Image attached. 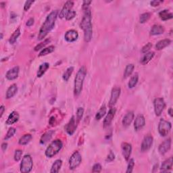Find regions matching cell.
Listing matches in <instances>:
<instances>
[{
	"label": "cell",
	"mask_w": 173,
	"mask_h": 173,
	"mask_svg": "<svg viewBox=\"0 0 173 173\" xmlns=\"http://www.w3.org/2000/svg\"><path fill=\"white\" fill-rule=\"evenodd\" d=\"M22 151L21 150H16L15 151L14 155V160L16 162L20 161V159L22 158Z\"/></svg>",
	"instance_id": "b9f144b4"
},
{
	"label": "cell",
	"mask_w": 173,
	"mask_h": 173,
	"mask_svg": "<svg viewBox=\"0 0 173 173\" xmlns=\"http://www.w3.org/2000/svg\"><path fill=\"white\" fill-rule=\"evenodd\" d=\"M122 152L125 160L129 161L132 153V145L129 143H123L122 144Z\"/></svg>",
	"instance_id": "5bb4252c"
},
{
	"label": "cell",
	"mask_w": 173,
	"mask_h": 173,
	"mask_svg": "<svg viewBox=\"0 0 173 173\" xmlns=\"http://www.w3.org/2000/svg\"><path fill=\"white\" fill-rule=\"evenodd\" d=\"M55 121H56V119H55V117L54 116H51L50 119L49 121V123L51 126H54V124H55Z\"/></svg>",
	"instance_id": "f5cc1de1"
},
{
	"label": "cell",
	"mask_w": 173,
	"mask_h": 173,
	"mask_svg": "<svg viewBox=\"0 0 173 173\" xmlns=\"http://www.w3.org/2000/svg\"><path fill=\"white\" fill-rule=\"evenodd\" d=\"M2 147V151H5L6 150L7 147H8V143H6V142L3 143L2 144V147Z\"/></svg>",
	"instance_id": "db71d44e"
},
{
	"label": "cell",
	"mask_w": 173,
	"mask_h": 173,
	"mask_svg": "<svg viewBox=\"0 0 173 173\" xmlns=\"http://www.w3.org/2000/svg\"><path fill=\"white\" fill-rule=\"evenodd\" d=\"M91 3H92L91 1H87V0H86V1H84L83 3H82V9L84 10L89 9V6Z\"/></svg>",
	"instance_id": "c3c4849f"
},
{
	"label": "cell",
	"mask_w": 173,
	"mask_h": 173,
	"mask_svg": "<svg viewBox=\"0 0 173 173\" xmlns=\"http://www.w3.org/2000/svg\"><path fill=\"white\" fill-rule=\"evenodd\" d=\"M171 43V40L168 39H166L163 40L159 41L155 45V48L158 50H161L164 49L165 47H168L169 45Z\"/></svg>",
	"instance_id": "83f0119b"
},
{
	"label": "cell",
	"mask_w": 173,
	"mask_h": 173,
	"mask_svg": "<svg viewBox=\"0 0 173 173\" xmlns=\"http://www.w3.org/2000/svg\"><path fill=\"white\" fill-rule=\"evenodd\" d=\"M83 114H84V108H81V107H80V108H78L77 109V115H76V116H77L76 119H77V121L78 123L80 122V120L82 119V116H83Z\"/></svg>",
	"instance_id": "ab89813d"
},
{
	"label": "cell",
	"mask_w": 173,
	"mask_h": 173,
	"mask_svg": "<svg viewBox=\"0 0 173 173\" xmlns=\"http://www.w3.org/2000/svg\"><path fill=\"white\" fill-rule=\"evenodd\" d=\"M33 167V158L29 154H26L22 159L20 163V171L22 173H29L31 171Z\"/></svg>",
	"instance_id": "5b68a950"
},
{
	"label": "cell",
	"mask_w": 173,
	"mask_h": 173,
	"mask_svg": "<svg viewBox=\"0 0 173 173\" xmlns=\"http://www.w3.org/2000/svg\"><path fill=\"white\" fill-rule=\"evenodd\" d=\"M77 13L74 11V10H70V12H68V14L66 16V20H71L72 19H73L74 17L76 16Z\"/></svg>",
	"instance_id": "ee69618b"
},
{
	"label": "cell",
	"mask_w": 173,
	"mask_h": 173,
	"mask_svg": "<svg viewBox=\"0 0 173 173\" xmlns=\"http://www.w3.org/2000/svg\"><path fill=\"white\" fill-rule=\"evenodd\" d=\"M135 167V161L134 159H129V164L127 166V173H131L133 171V168Z\"/></svg>",
	"instance_id": "60d3db41"
},
{
	"label": "cell",
	"mask_w": 173,
	"mask_h": 173,
	"mask_svg": "<svg viewBox=\"0 0 173 173\" xmlns=\"http://www.w3.org/2000/svg\"><path fill=\"white\" fill-rule=\"evenodd\" d=\"M145 119L143 115H139L136 118L134 123V129L136 131L141 130L145 126Z\"/></svg>",
	"instance_id": "ac0fdd59"
},
{
	"label": "cell",
	"mask_w": 173,
	"mask_h": 173,
	"mask_svg": "<svg viewBox=\"0 0 173 173\" xmlns=\"http://www.w3.org/2000/svg\"><path fill=\"white\" fill-rule=\"evenodd\" d=\"M78 38V33L77 30L71 29L68 30L64 34V39L68 43L74 42Z\"/></svg>",
	"instance_id": "7c38bea8"
},
{
	"label": "cell",
	"mask_w": 173,
	"mask_h": 173,
	"mask_svg": "<svg viewBox=\"0 0 173 173\" xmlns=\"http://www.w3.org/2000/svg\"><path fill=\"white\" fill-rule=\"evenodd\" d=\"M155 56V53L154 51H149V52L145 54L144 56L141 59L140 62L142 65H145L149 63Z\"/></svg>",
	"instance_id": "603a6c76"
},
{
	"label": "cell",
	"mask_w": 173,
	"mask_h": 173,
	"mask_svg": "<svg viewBox=\"0 0 173 173\" xmlns=\"http://www.w3.org/2000/svg\"><path fill=\"white\" fill-rule=\"evenodd\" d=\"M3 39V33H1V39Z\"/></svg>",
	"instance_id": "6f0895ef"
},
{
	"label": "cell",
	"mask_w": 173,
	"mask_h": 173,
	"mask_svg": "<svg viewBox=\"0 0 173 173\" xmlns=\"http://www.w3.org/2000/svg\"><path fill=\"white\" fill-rule=\"evenodd\" d=\"M81 162L82 156L81 154L78 151H74L69 160V167H70V170H74L77 168L81 164Z\"/></svg>",
	"instance_id": "52a82bcc"
},
{
	"label": "cell",
	"mask_w": 173,
	"mask_h": 173,
	"mask_svg": "<svg viewBox=\"0 0 173 173\" xmlns=\"http://www.w3.org/2000/svg\"><path fill=\"white\" fill-rule=\"evenodd\" d=\"M19 74V67L17 66L13 67L12 68L10 69L6 74V77L9 81H14L18 78Z\"/></svg>",
	"instance_id": "e0dca14e"
},
{
	"label": "cell",
	"mask_w": 173,
	"mask_h": 173,
	"mask_svg": "<svg viewBox=\"0 0 173 173\" xmlns=\"http://www.w3.org/2000/svg\"><path fill=\"white\" fill-rule=\"evenodd\" d=\"M138 81H139V75L137 74L133 75V77L131 78L129 83H128V86H129V89L134 88L135 86L137 85Z\"/></svg>",
	"instance_id": "1f68e13d"
},
{
	"label": "cell",
	"mask_w": 173,
	"mask_h": 173,
	"mask_svg": "<svg viewBox=\"0 0 173 173\" xmlns=\"http://www.w3.org/2000/svg\"><path fill=\"white\" fill-rule=\"evenodd\" d=\"M34 20L33 18H29L28 20H27V22L26 23V25L27 26H33V24H34Z\"/></svg>",
	"instance_id": "f907efd6"
},
{
	"label": "cell",
	"mask_w": 173,
	"mask_h": 173,
	"mask_svg": "<svg viewBox=\"0 0 173 173\" xmlns=\"http://www.w3.org/2000/svg\"><path fill=\"white\" fill-rule=\"evenodd\" d=\"M34 2L32 1V0H31V1H26L25 3V6H24V10H25V11H28V10L30 9V6H32Z\"/></svg>",
	"instance_id": "7dc6e473"
},
{
	"label": "cell",
	"mask_w": 173,
	"mask_h": 173,
	"mask_svg": "<svg viewBox=\"0 0 173 173\" xmlns=\"http://www.w3.org/2000/svg\"><path fill=\"white\" fill-rule=\"evenodd\" d=\"M172 124L170 122L162 119L158 124V132L162 137H166L170 133Z\"/></svg>",
	"instance_id": "8992f818"
},
{
	"label": "cell",
	"mask_w": 173,
	"mask_h": 173,
	"mask_svg": "<svg viewBox=\"0 0 173 173\" xmlns=\"http://www.w3.org/2000/svg\"><path fill=\"white\" fill-rule=\"evenodd\" d=\"M5 110H6V108H5L4 106L2 105L1 107H0V118H2L3 116V113H4Z\"/></svg>",
	"instance_id": "816d5d0a"
},
{
	"label": "cell",
	"mask_w": 173,
	"mask_h": 173,
	"mask_svg": "<svg viewBox=\"0 0 173 173\" xmlns=\"http://www.w3.org/2000/svg\"><path fill=\"white\" fill-rule=\"evenodd\" d=\"M62 147H63L62 141L60 139H56L50 144L46 149L45 154L47 158H52L62 150Z\"/></svg>",
	"instance_id": "277c9868"
},
{
	"label": "cell",
	"mask_w": 173,
	"mask_h": 173,
	"mask_svg": "<svg viewBox=\"0 0 173 173\" xmlns=\"http://www.w3.org/2000/svg\"><path fill=\"white\" fill-rule=\"evenodd\" d=\"M50 68V64L47 63V62H45V63L41 64L39 67V69L37 70V77H41L42 76L46 73V71L49 69Z\"/></svg>",
	"instance_id": "484cf974"
},
{
	"label": "cell",
	"mask_w": 173,
	"mask_h": 173,
	"mask_svg": "<svg viewBox=\"0 0 173 173\" xmlns=\"http://www.w3.org/2000/svg\"><path fill=\"white\" fill-rule=\"evenodd\" d=\"M54 50H55V47L54 46H50L49 47L44 48V49L41 51V52L39 54V57L47 56V55L52 53Z\"/></svg>",
	"instance_id": "e575fe53"
},
{
	"label": "cell",
	"mask_w": 173,
	"mask_h": 173,
	"mask_svg": "<svg viewBox=\"0 0 173 173\" xmlns=\"http://www.w3.org/2000/svg\"><path fill=\"white\" fill-rule=\"evenodd\" d=\"M150 17H151L150 13L146 12V13L142 14H141L139 17V22L141 24L145 23L148 21V20L150 18Z\"/></svg>",
	"instance_id": "74e56055"
},
{
	"label": "cell",
	"mask_w": 173,
	"mask_h": 173,
	"mask_svg": "<svg viewBox=\"0 0 173 173\" xmlns=\"http://www.w3.org/2000/svg\"><path fill=\"white\" fill-rule=\"evenodd\" d=\"M171 139H168L162 142L158 147L159 153L162 155H164L171 150Z\"/></svg>",
	"instance_id": "2e32d148"
},
{
	"label": "cell",
	"mask_w": 173,
	"mask_h": 173,
	"mask_svg": "<svg viewBox=\"0 0 173 173\" xmlns=\"http://www.w3.org/2000/svg\"><path fill=\"white\" fill-rule=\"evenodd\" d=\"M135 69V66L133 64H128L125 70H124V78H126L127 77H129L130 75L132 74L133 72Z\"/></svg>",
	"instance_id": "836d02e7"
},
{
	"label": "cell",
	"mask_w": 173,
	"mask_h": 173,
	"mask_svg": "<svg viewBox=\"0 0 173 173\" xmlns=\"http://www.w3.org/2000/svg\"><path fill=\"white\" fill-rule=\"evenodd\" d=\"M154 142V138L151 135H148L145 136L144 137V139L141 143V150L142 152H146L150 150V148L151 147L152 145H153Z\"/></svg>",
	"instance_id": "9c48e42d"
},
{
	"label": "cell",
	"mask_w": 173,
	"mask_h": 173,
	"mask_svg": "<svg viewBox=\"0 0 173 173\" xmlns=\"http://www.w3.org/2000/svg\"><path fill=\"white\" fill-rule=\"evenodd\" d=\"M32 135L30 134H26L24 135L22 137L20 138V139L18 141V143L21 145H26L28 144L30 140L32 139Z\"/></svg>",
	"instance_id": "f546056e"
},
{
	"label": "cell",
	"mask_w": 173,
	"mask_h": 173,
	"mask_svg": "<svg viewBox=\"0 0 173 173\" xmlns=\"http://www.w3.org/2000/svg\"><path fill=\"white\" fill-rule=\"evenodd\" d=\"M0 5H1L2 8H3V7L5 6L4 5H6V3H4V2H1V3H0Z\"/></svg>",
	"instance_id": "9f6ffc18"
},
{
	"label": "cell",
	"mask_w": 173,
	"mask_h": 173,
	"mask_svg": "<svg viewBox=\"0 0 173 173\" xmlns=\"http://www.w3.org/2000/svg\"><path fill=\"white\" fill-rule=\"evenodd\" d=\"M16 132V129H15V128L10 127V129H8V132H7V133L6 135V137H4V139L8 140V139H10V138L12 137L14 135Z\"/></svg>",
	"instance_id": "f35d334b"
},
{
	"label": "cell",
	"mask_w": 173,
	"mask_h": 173,
	"mask_svg": "<svg viewBox=\"0 0 173 173\" xmlns=\"http://www.w3.org/2000/svg\"><path fill=\"white\" fill-rule=\"evenodd\" d=\"M20 35V28L18 27L14 32L13 33V34L10 37V39H9V42L10 44H14L15 43V42L16 41V40L18 39V38L19 37V36Z\"/></svg>",
	"instance_id": "4dcf8cb0"
},
{
	"label": "cell",
	"mask_w": 173,
	"mask_h": 173,
	"mask_svg": "<svg viewBox=\"0 0 173 173\" xmlns=\"http://www.w3.org/2000/svg\"><path fill=\"white\" fill-rule=\"evenodd\" d=\"M86 74V69L85 66H82L78 70L74 78V94L75 96H78L82 90L84 80Z\"/></svg>",
	"instance_id": "3957f363"
},
{
	"label": "cell",
	"mask_w": 173,
	"mask_h": 173,
	"mask_svg": "<svg viewBox=\"0 0 173 173\" xmlns=\"http://www.w3.org/2000/svg\"><path fill=\"white\" fill-rule=\"evenodd\" d=\"M84 15L80 24L81 29L84 32V39L86 43L91 41L93 36V26H92V16L90 9L84 10Z\"/></svg>",
	"instance_id": "6da1fadb"
},
{
	"label": "cell",
	"mask_w": 173,
	"mask_h": 173,
	"mask_svg": "<svg viewBox=\"0 0 173 173\" xmlns=\"http://www.w3.org/2000/svg\"><path fill=\"white\" fill-rule=\"evenodd\" d=\"M164 33V28L161 25H155L151 27V29L150 30V35H159Z\"/></svg>",
	"instance_id": "7402d4cb"
},
{
	"label": "cell",
	"mask_w": 173,
	"mask_h": 173,
	"mask_svg": "<svg viewBox=\"0 0 173 173\" xmlns=\"http://www.w3.org/2000/svg\"><path fill=\"white\" fill-rule=\"evenodd\" d=\"M74 6V2L72 1H68L65 3L64 5L63 8H62L61 12L59 14V17L60 18H66V16L68 14V12L72 10V7Z\"/></svg>",
	"instance_id": "9a60e30c"
},
{
	"label": "cell",
	"mask_w": 173,
	"mask_h": 173,
	"mask_svg": "<svg viewBox=\"0 0 173 173\" xmlns=\"http://www.w3.org/2000/svg\"><path fill=\"white\" fill-rule=\"evenodd\" d=\"M116 112V108H112L110 109L108 113L107 114L105 119H104V120H103V127H104L105 128L109 127L110 124H111L114 118H115V116Z\"/></svg>",
	"instance_id": "4fadbf2b"
},
{
	"label": "cell",
	"mask_w": 173,
	"mask_h": 173,
	"mask_svg": "<svg viewBox=\"0 0 173 173\" xmlns=\"http://www.w3.org/2000/svg\"><path fill=\"white\" fill-rule=\"evenodd\" d=\"M58 10H54V11L51 12L49 14V15L47 16L46 20H45V22L39 30L38 40H43L47 36V34L54 29L58 17Z\"/></svg>",
	"instance_id": "7a4b0ae2"
},
{
	"label": "cell",
	"mask_w": 173,
	"mask_h": 173,
	"mask_svg": "<svg viewBox=\"0 0 173 173\" xmlns=\"http://www.w3.org/2000/svg\"><path fill=\"white\" fill-rule=\"evenodd\" d=\"M51 41V39H45L43 42H41L40 43H39L38 45H37V46L34 47V50L35 51H39L41 50H43L45 48V47H46L47 45Z\"/></svg>",
	"instance_id": "8d00e7d4"
},
{
	"label": "cell",
	"mask_w": 173,
	"mask_h": 173,
	"mask_svg": "<svg viewBox=\"0 0 173 173\" xmlns=\"http://www.w3.org/2000/svg\"><path fill=\"white\" fill-rule=\"evenodd\" d=\"M77 119H75L74 116L71 117L70 120H69L68 123L66 124V126L65 127V130L66 131V133L69 135H72L75 132L76 129L77 128Z\"/></svg>",
	"instance_id": "30bf717a"
},
{
	"label": "cell",
	"mask_w": 173,
	"mask_h": 173,
	"mask_svg": "<svg viewBox=\"0 0 173 173\" xmlns=\"http://www.w3.org/2000/svg\"><path fill=\"white\" fill-rule=\"evenodd\" d=\"M173 164V159L172 157L167 159L162 162L160 167V171L162 172H167L172 169Z\"/></svg>",
	"instance_id": "d6986e66"
},
{
	"label": "cell",
	"mask_w": 173,
	"mask_h": 173,
	"mask_svg": "<svg viewBox=\"0 0 173 173\" xmlns=\"http://www.w3.org/2000/svg\"><path fill=\"white\" fill-rule=\"evenodd\" d=\"M159 16L162 20L167 21V20H171L173 18V14L172 12H170L168 10H164L159 13Z\"/></svg>",
	"instance_id": "4316f807"
},
{
	"label": "cell",
	"mask_w": 173,
	"mask_h": 173,
	"mask_svg": "<svg viewBox=\"0 0 173 173\" xmlns=\"http://www.w3.org/2000/svg\"><path fill=\"white\" fill-rule=\"evenodd\" d=\"M73 71H74V67L72 66L69 67L66 69V70L64 72L63 76H62V78H63L65 81H68L69 80V78H70V77H71Z\"/></svg>",
	"instance_id": "d590c367"
},
{
	"label": "cell",
	"mask_w": 173,
	"mask_h": 173,
	"mask_svg": "<svg viewBox=\"0 0 173 173\" xmlns=\"http://www.w3.org/2000/svg\"><path fill=\"white\" fill-rule=\"evenodd\" d=\"M106 113V107L105 105H103L100 109L98 110V112L95 115V119L97 120H101L102 118L105 116Z\"/></svg>",
	"instance_id": "d6a6232c"
},
{
	"label": "cell",
	"mask_w": 173,
	"mask_h": 173,
	"mask_svg": "<svg viewBox=\"0 0 173 173\" xmlns=\"http://www.w3.org/2000/svg\"><path fill=\"white\" fill-rule=\"evenodd\" d=\"M151 47H152V43H148L142 47V49H141V52H142L143 54H146V53L149 52V51L150 50Z\"/></svg>",
	"instance_id": "7bdbcfd3"
},
{
	"label": "cell",
	"mask_w": 173,
	"mask_h": 173,
	"mask_svg": "<svg viewBox=\"0 0 173 173\" xmlns=\"http://www.w3.org/2000/svg\"><path fill=\"white\" fill-rule=\"evenodd\" d=\"M102 167L101 164L99 163H97L93 165L92 172H100L102 171Z\"/></svg>",
	"instance_id": "f6af8a7d"
},
{
	"label": "cell",
	"mask_w": 173,
	"mask_h": 173,
	"mask_svg": "<svg viewBox=\"0 0 173 173\" xmlns=\"http://www.w3.org/2000/svg\"><path fill=\"white\" fill-rule=\"evenodd\" d=\"M134 117H135V115H134L133 112H132V111L128 112L126 114V115L123 117V119L122 121L123 126L124 127H129L131 124V123L133 122Z\"/></svg>",
	"instance_id": "ffe728a7"
},
{
	"label": "cell",
	"mask_w": 173,
	"mask_h": 173,
	"mask_svg": "<svg viewBox=\"0 0 173 173\" xmlns=\"http://www.w3.org/2000/svg\"><path fill=\"white\" fill-rule=\"evenodd\" d=\"M162 2H163V1H160V0H154V1H151L150 2V5L153 7H157L158 6H160Z\"/></svg>",
	"instance_id": "681fc988"
},
{
	"label": "cell",
	"mask_w": 173,
	"mask_h": 173,
	"mask_svg": "<svg viewBox=\"0 0 173 173\" xmlns=\"http://www.w3.org/2000/svg\"><path fill=\"white\" fill-rule=\"evenodd\" d=\"M17 91H18V86L16 84H12L11 86H10V87L7 90L6 95V98L10 99L13 98L16 94Z\"/></svg>",
	"instance_id": "cb8c5ba5"
},
{
	"label": "cell",
	"mask_w": 173,
	"mask_h": 173,
	"mask_svg": "<svg viewBox=\"0 0 173 173\" xmlns=\"http://www.w3.org/2000/svg\"><path fill=\"white\" fill-rule=\"evenodd\" d=\"M168 113L169 115H170L171 117H172V108H170L168 109Z\"/></svg>",
	"instance_id": "11a10c76"
},
{
	"label": "cell",
	"mask_w": 173,
	"mask_h": 173,
	"mask_svg": "<svg viewBox=\"0 0 173 173\" xmlns=\"http://www.w3.org/2000/svg\"><path fill=\"white\" fill-rule=\"evenodd\" d=\"M154 106L155 115L157 116H161L166 107V103L164 99L162 98L155 99L154 101Z\"/></svg>",
	"instance_id": "ba28073f"
},
{
	"label": "cell",
	"mask_w": 173,
	"mask_h": 173,
	"mask_svg": "<svg viewBox=\"0 0 173 173\" xmlns=\"http://www.w3.org/2000/svg\"><path fill=\"white\" fill-rule=\"evenodd\" d=\"M115 154H114L112 151H110V154L108 155V156H107L106 161L108 162H112L113 160H115Z\"/></svg>",
	"instance_id": "bcb514c9"
},
{
	"label": "cell",
	"mask_w": 173,
	"mask_h": 173,
	"mask_svg": "<svg viewBox=\"0 0 173 173\" xmlns=\"http://www.w3.org/2000/svg\"><path fill=\"white\" fill-rule=\"evenodd\" d=\"M62 166V160H56V161L54 162V163L52 164V167L51 168V171L50 172L51 173H57L59 171H60V168Z\"/></svg>",
	"instance_id": "f1b7e54d"
},
{
	"label": "cell",
	"mask_w": 173,
	"mask_h": 173,
	"mask_svg": "<svg viewBox=\"0 0 173 173\" xmlns=\"http://www.w3.org/2000/svg\"><path fill=\"white\" fill-rule=\"evenodd\" d=\"M120 93L121 89L119 86H115V87L112 89L111 92V97H110V99L109 102V106L110 107H112L116 104L120 95Z\"/></svg>",
	"instance_id": "8fae6325"
},
{
	"label": "cell",
	"mask_w": 173,
	"mask_h": 173,
	"mask_svg": "<svg viewBox=\"0 0 173 173\" xmlns=\"http://www.w3.org/2000/svg\"><path fill=\"white\" fill-rule=\"evenodd\" d=\"M19 118V114L16 111H13L10 113V115H9L8 119H7L6 123L7 125H12V124L18 122Z\"/></svg>",
	"instance_id": "44dd1931"
},
{
	"label": "cell",
	"mask_w": 173,
	"mask_h": 173,
	"mask_svg": "<svg viewBox=\"0 0 173 173\" xmlns=\"http://www.w3.org/2000/svg\"><path fill=\"white\" fill-rule=\"evenodd\" d=\"M54 133V131H47V132L45 133L41 137L40 143L41 145L46 144L47 142H48V141L51 139V137H52Z\"/></svg>",
	"instance_id": "d4e9b609"
}]
</instances>
